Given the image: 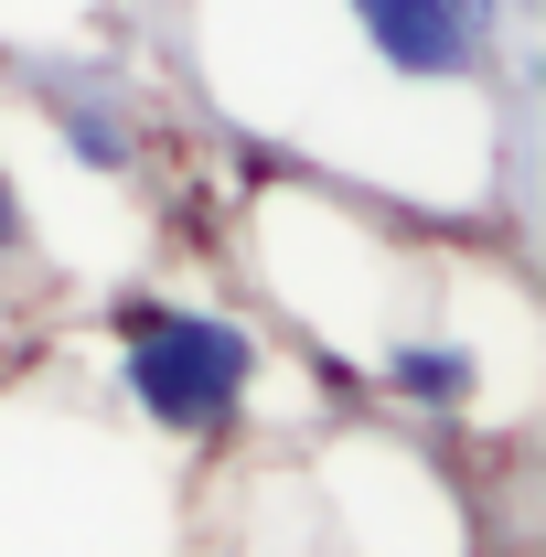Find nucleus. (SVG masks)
<instances>
[{
  "label": "nucleus",
  "mask_w": 546,
  "mask_h": 557,
  "mask_svg": "<svg viewBox=\"0 0 546 557\" xmlns=\"http://www.w3.org/2000/svg\"><path fill=\"white\" fill-rule=\"evenodd\" d=\"M22 247V194H11V172H0V258Z\"/></svg>",
  "instance_id": "5"
},
{
  "label": "nucleus",
  "mask_w": 546,
  "mask_h": 557,
  "mask_svg": "<svg viewBox=\"0 0 546 557\" xmlns=\"http://www.w3.org/2000/svg\"><path fill=\"white\" fill-rule=\"evenodd\" d=\"M343 11H353L364 54L386 75H408V86H461V75H482V54H493V44L461 33L450 0H343Z\"/></svg>",
  "instance_id": "2"
},
{
  "label": "nucleus",
  "mask_w": 546,
  "mask_h": 557,
  "mask_svg": "<svg viewBox=\"0 0 546 557\" xmlns=\"http://www.w3.org/2000/svg\"><path fill=\"white\" fill-rule=\"evenodd\" d=\"M386 386H397V397H429V408H461V397H472V354L397 344V354H386Z\"/></svg>",
  "instance_id": "3"
},
{
  "label": "nucleus",
  "mask_w": 546,
  "mask_h": 557,
  "mask_svg": "<svg viewBox=\"0 0 546 557\" xmlns=\"http://www.w3.org/2000/svg\"><path fill=\"white\" fill-rule=\"evenodd\" d=\"M54 139H65L86 172H129V161H139V139H129V119H119V108H65V119H54Z\"/></svg>",
  "instance_id": "4"
},
{
  "label": "nucleus",
  "mask_w": 546,
  "mask_h": 557,
  "mask_svg": "<svg viewBox=\"0 0 546 557\" xmlns=\"http://www.w3.org/2000/svg\"><path fill=\"white\" fill-rule=\"evenodd\" d=\"M119 375L161 429L194 440V429H225L236 397L258 386V344L214 311H129L119 322Z\"/></svg>",
  "instance_id": "1"
}]
</instances>
